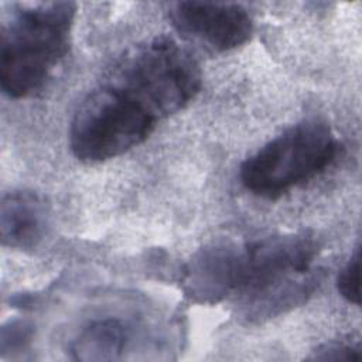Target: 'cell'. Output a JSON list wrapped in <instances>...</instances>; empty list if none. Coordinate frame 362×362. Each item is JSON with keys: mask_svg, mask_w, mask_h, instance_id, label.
Segmentation results:
<instances>
[{"mask_svg": "<svg viewBox=\"0 0 362 362\" xmlns=\"http://www.w3.org/2000/svg\"><path fill=\"white\" fill-rule=\"evenodd\" d=\"M48 228V208L33 191L14 189L1 197L0 238L1 245L17 250H34Z\"/></svg>", "mask_w": 362, "mask_h": 362, "instance_id": "cell-8", "label": "cell"}, {"mask_svg": "<svg viewBox=\"0 0 362 362\" xmlns=\"http://www.w3.org/2000/svg\"><path fill=\"white\" fill-rule=\"evenodd\" d=\"M361 358L359 345L346 342H328L318 346L308 359L313 361H358Z\"/></svg>", "mask_w": 362, "mask_h": 362, "instance_id": "cell-12", "label": "cell"}, {"mask_svg": "<svg viewBox=\"0 0 362 362\" xmlns=\"http://www.w3.org/2000/svg\"><path fill=\"white\" fill-rule=\"evenodd\" d=\"M157 123L136 99L105 81L78 105L69 126V147L83 163H102L143 143Z\"/></svg>", "mask_w": 362, "mask_h": 362, "instance_id": "cell-5", "label": "cell"}, {"mask_svg": "<svg viewBox=\"0 0 362 362\" xmlns=\"http://www.w3.org/2000/svg\"><path fill=\"white\" fill-rule=\"evenodd\" d=\"M33 325L27 321H10L3 325L0 334V354L6 356L8 354L23 352L33 339Z\"/></svg>", "mask_w": 362, "mask_h": 362, "instance_id": "cell-11", "label": "cell"}, {"mask_svg": "<svg viewBox=\"0 0 362 362\" xmlns=\"http://www.w3.org/2000/svg\"><path fill=\"white\" fill-rule=\"evenodd\" d=\"M168 18L185 38L215 52L245 45L255 28L250 13L238 3L177 1L168 8Z\"/></svg>", "mask_w": 362, "mask_h": 362, "instance_id": "cell-6", "label": "cell"}, {"mask_svg": "<svg viewBox=\"0 0 362 362\" xmlns=\"http://www.w3.org/2000/svg\"><path fill=\"white\" fill-rule=\"evenodd\" d=\"M130 339L129 327L116 317L88 322L69 345L72 359L100 362L120 359Z\"/></svg>", "mask_w": 362, "mask_h": 362, "instance_id": "cell-9", "label": "cell"}, {"mask_svg": "<svg viewBox=\"0 0 362 362\" xmlns=\"http://www.w3.org/2000/svg\"><path fill=\"white\" fill-rule=\"evenodd\" d=\"M341 144L320 117L304 119L276 136L240 165L242 185L253 195L276 199L325 171Z\"/></svg>", "mask_w": 362, "mask_h": 362, "instance_id": "cell-3", "label": "cell"}, {"mask_svg": "<svg viewBox=\"0 0 362 362\" xmlns=\"http://www.w3.org/2000/svg\"><path fill=\"white\" fill-rule=\"evenodd\" d=\"M339 296L354 305L361 304V246L356 245L351 257L339 270L337 277Z\"/></svg>", "mask_w": 362, "mask_h": 362, "instance_id": "cell-10", "label": "cell"}, {"mask_svg": "<svg viewBox=\"0 0 362 362\" xmlns=\"http://www.w3.org/2000/svg\"><path fill=\"white\" fill-rule=\"evenodd\" d=\"M106 81L160 122L192 102L201 89L202 74L198 62L177 41L156 37L124 54Z\"/></svg>", "mask_w": 362, "mask_h": 362, "instance_id": "cell-4", "label": "cell"}, {"mask_svg": "<svg viewBox=\"0 0 362 362\" xmlns=\"http://www.w3.org/2000/svg\"><path fill=\"white\" fill-rule=\"evenodd\" d=\"M243 243L221 240L199 249L185 264L181 288L197 304H215L235 294Z\"/></svg>", "mask_w": 362, "mask_h": 362, "instance_id": "cell-7", "label": "cell"}, {"mask_svg": "<svg viewBox=\"0 0 362 362\" xmlns=\"http://www.w3.org/2000/svg\"><path fill=\"white\" fill-rule=\"evenodd\" d=\"M318 256L315 239L305 233H274L243 242L235 297L243 315L270 318L297 305L313 293Z\"/></svg>", "mask_w": 362, "mask_h": 362, "instance_id": "cell-1", "label": "cell"}, {"mask_svg": "<svg viewBox=\"0 0 362 362\" xmlns=\"http://www.w3.org/2000/svg\"><path fill=\"white\" fill-rule=\"evenodd\" d=\"M72 1L17 4L1 28L0 86L11 99L40 90L68 54Z\"/></svg>", "mask_w": 362, "mask_h": 362, "instance_id": "cell-2", "label": "cell"}]
</instances>
